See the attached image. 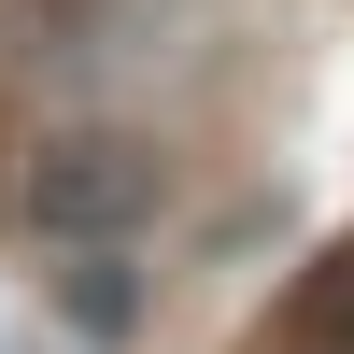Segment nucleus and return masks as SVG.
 <instances>
[{
    "label": "nucleus",
    "instance_id": "nucleus-1",
    "mask_svg": "<svg viewBox=\"0 0 354 354\" xmlns=\"http://www.w3.org/2000/svg\"><path fill=\"white\" fill-rule=\"evenodd\" d=\"M170 142L128 128V113H71V128H43L15 156V227L28 241H142V227L170 213Z\"/></svg>",
    "mask_w": 354,
    "mask_h": 354
},
{
    "label": "nucleus",
    "instance_id": "nucleus-2",
    "mask_svg": "<svg viewBox=\"0 0 354 354\" xmlns=\"http://www.w3.org/2000/svg\"><path fill=\"white\" fill-rule=\"evenodd\" d=\"M43 312H57L71 340L128 354L142 326H156V270H128V241H57V270H43Z\"/></svg>",
    "mask_w": 354,
    "mask_h": 354
},
{
    "label": "nucleus",
    "instance_id": "nucleus-3",
    "mask_svg": "<svg viewBox=\"0 0 354 354\" xmlns=\"http://www.w3.org/2000/svg\"><path fill=\"white\" fill-rule=\"evenodd\" d=\"M270 354H354V227H326V241H312V270L283 283Z\"/></svg>",
    "mask_w": 354,
    "mask_h": 354
},
{
    "label": "nucleus",
    "instance_id": "nucleus-4",
    "mask_svg": "<svg viewBox=\"0 0 354 354\" xmlns=\"http://www.w3.org/2000/svg\"><path fill=\"white\" fill-rule=\"evenodd\" d=\"M0 213H15V170H0Z\"/></svg>",
    "mask_w": 354,
    "mask_h": 354
}]
</instances>
